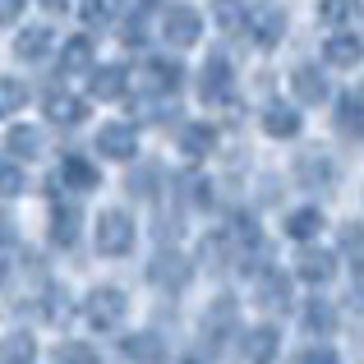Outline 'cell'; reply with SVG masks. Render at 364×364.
<instances>
[{"instance_id": "6da1fadb", "label": "cell", "mask_w": 364, "mask_h": 364, "mask_svg": "<svg viewBox=\"0 0 364 364\" xmlns=\"http://www.w3.org/2000/svg\"><path fill=\"white\" fill-rule=\"evenodd\" d=\"M124 291L120 286H97V291L88 295V304H83V314H88V323L97 332H111V328H120V318H124Z\"/></svg>"}, {"instance_id": "7a4b0ae2", "label": "cell", "mask_w": 364, "mask_h": 364, "mask_svg": "<svg viewBox=\"0 0 364 364\" xmlns=\"http://www.w3.org/2000/svg\"><path fill=\"white\" fill-rule=\"evenodd\" d=\"M97 249L102 254H111V258H120V254H129L134 249V222L124 213H107L97 222Z\"/></svg>"}, {"instance_id": "3957f363", "label": "cell", "mask_w": 364, "mask_h": 364, "mask_svg": "<svg viewBox=\"0 0 364 364\" xmlns=\"http://www.w3.org/2000/svg\"><path fill=\"white\" fill-rule=\"evenodd\" d=\"M295 272H300V282H309V286H328L332 277H337V254H328V249H304L300 263H295Z\"/></svg>"}, {"instance_id": "277c9868", "label": "cell", "mask_w": 364, "mask_h": 364, "mask_svg": "<svg viewBox=\"0 0 364 364\" xmlns=\"http://www.w3.org/2000/svg\"><path fill=\"white\" fill-rule=\"evenodd\" d=\"M231 328H235V304L231 300H217L213 309H208V318H203V341L213 350H222L226 337H231Z\"/></svg>"}, {"instance_id": "5b68a950", "label": "cell", "mask_w": 364, "mask_h": 364, "mask_svg": "<svg viewBox=\"0 0 364 364\" xmlns=\"http://www.w3.org/2000/svg\"><path fill=\"white\" fill-rule=\"evenodd\" d=\"M277 346H282V341H277V328H249L245 332V364H272L277 360Z\"/></svg>"}, {"instance_id": "8992f818", "label": "cell", "mask_w": 364, "mask_h": 364, "mask_svg": "<svg viewBox=\"0 0 364 364\" xmlns=\"http://www.w3.org/2000/svg\"><path fill=\"white\" fill-rule=\"evenodd\" d=\"M148 277L157 286H166V291H185V282H189V263L180 254H161L157 263L148 267Z\"/></svg>"}, {"instance_id": "52a82bcc", "label": "cell", "mask_w": 364, "mask_h": 364, "mask_svg": "<svg viewBox=\"0 0 364 364\" xmlns=\"http://www.w3.org/2000/svg\"><path fill=\"white\" fill-rule=\"evenodd\" d=\"M124 355L134 364H161L166 360V346H161L157 332H129V337H124Z\"/></svg>"}, {"instance_id": "ba28073f", "label": "cell", "mask_w": 364, "mask_h": 364, "mask_svg": "<svg viewBox=\"0 0 364 364\" xmlns=\"http://www.w3.org/2000/svg\"><path fill=\"white\" fill-rule=\"evenodd\" d=\"M258 300L267 304V309H291V277L286 272H263V282H258Z\"/></svg>"}, {"instance_id": "9c48e42d", "label": "cell", "mask_w": 364, "mask_h": 364, "mask_svg": "<svg viewBox=\"0 0 364 364\" xmlns=\"http://www.w3.org/2000/svg\"><path fill=\"white\" fill-rule=\"evenodd\" d=\"M33 360H37L33 332H5V341H0V364H33Z\"/></svg>"}, {"instance_id": "30bf717a", "label": "cell", "mask_w": 364, "mask_h": 364, "mask_svg": "<svg viewBox=\"0 0 364 364\" xmlns=\"http://www.w3.org/2000/svg\"><path fill=\"white\" fill-rule=\"evenodd\" d=\"M263 129L277 134V139H291V134L300 129V111L286 107V102H272V107L263 111Z\"/></svg>"}, {"instance_id": "8fae6325", "label": "cell", "mask_w": 364, "mask_h": 364, "mask_svg": "<svg viewBox=\"0 0 364 364\" xmlns=\"http://www.w3.org/2000/svg\"><path fill=\"white\" fill-rule=\"evenodd\" d=\"M291 88H295L300 102H323V97H328V79H323L318 70H309V65L291 74Z\"/></svg>"}, {"instance_id": "7c38bea8", "label": "cell", "mask_w": 364, "mask_h": 364, "mask_svg": "<svg viewBox=\"0 0 364 364\" xmlns=\"http://www.w3.org/2000/svg\"><path fill=\"white\" fill-rule=\"evenodd\" d=\"M318 231H323V213L318 208H300V213L286 217V235H291V240H314Z\"/></svg>"}, {"instance_id": "4fadbf2b", "label": "cell", "mask_w": 364, "mask_h": 364, "mask_svg": "<svg viewBox=\"0 0 364 364\" xmlns=\"http://www.w3.org/2000/svg\"><path fill=\"white\" fill-rule=\"evenodd\" d=\"M304 332H337V309L328 300H309L304 304Z\"/></svg>"}, {"instance_id": "5bb4252c", "label": "cell", "mask_w": 364, "mask_h": 364, "mask_svg": "<svg viewBox=\"0 0 364 364\" xmlns=\"http://www.w3.org/2000/svg\"><path fill=\"white\" fill-rule=\"evenodd\" d=\"M360 55H364L360 37H328V60L332 65H355Z\"/></svg>"}, {"instance_id": "9a60e30c", "label": "cell", "mask_w": 364, "mask_h": 364, "mask_svg": "<svg viewBox=\"0 0 364 364\" xmlns=\"http://www.w3.org/2000/svg\"><path fill=\"white\" fill-rule=\"evenodd\" d=\"M55 364H102V355L88 341H65V346L55 350Z\"/></svg>"}, {"instance_id": "2e32d148", "label": "cell", "mask_w": 364, "mask_h": 364, "mask_svg": "<svg viewBox=\"0 0 364 364\" xmlns=\"http://www.w3.org/2000/svg\"><path fill=\"white\" fill-rule=\"evenodd\" d=\"M337 120H341V129H346V134H360V129H364V107H360V97H341V102H337Z\"/></svg>"}, {"instance_id": "e0dca14e", "label": "cell", "mask_w": 364, "mask_h": 364, "mask_svg": "<svg viewBox=\"0 0 364 364\" xmlns=\"http://www.w3.org/2000/svg\"><path fill=\"white\" fill-rule=\"evenodd\" d=\"M102 148H107L111 157H129L134 134H129V129H107V134H102Z\"/></svg>"}, {"instance_id": "ac0fdd59", "label": "cell", "mask_w": 364, "mask_h": 364, "mask_svg": "<svg viewBox=\"0 0 364 364\" xmlns=\"http://www.w3.org/2000/svg\"><path fill=\"white\" fill-rule=\"evenodd\" d=\"M291 364H341L337 360V350L332 346H304V350H295Z\"/></svg>"}, {"instance_id": "d6986e66", "label": "cell", "mask_w": 364, "mask_h": 364, "mask_svg": "<svg viewBox=\"0 0 364 364\" xmlns=\"http://www.w3.org/2000/svg\"><path fill=\"white\" fill-rule=\"evenodd\" d=\"M51 235H55V245H74V235H79V217L60 213V217H55V226H51Z\"/></svg>"}, {"instance_id": "ffe728a7", "label": "cell", "mask_w": 364, "mask_h": 364, "mask_svg": "<svg viewBox=\"0 0 364 364\" xmlns=\"http://www.w3.org/2000/svg\"><path fill=\"white\" fill-rule=\"evenodd\" d=\"M350 9H355L350 0H328V5H323V18H328V23L337 18V23H341V18H350Z\"/></svg>"}, {"instance_id": "44dd1931", "label": "cell", "mask_w": 364, "mask_h": 364, "mask_svg": "<svg viewBox=\"0 0 364 364\" xmlns=\"http://www.w3.org/2000/svg\"><path fill=\"white\" fill-rule=\"evenodd\" d=\"M208 74H213V79H208V97H217V92H226V83H231V79H226V70H222V65H213Z\"/></svg>"}, {"instance_id": "7402d4cb", "label": "cell", "mask_w": 364, "mask_h": 364, "mask_svg": "<svg viewBox=\"0 0 364 364\" xmlns=\"http://www.w3.org/2000/svg\"><path fill=\"white\" fill-rule=\"evenodd\" d=\"M208 143H213L208 129H189V152H208Z\"/></svg>"}, {"instance_id": "603a6c76", "label": "cell", "mask_w": 364, "mask_h": 364, "mask_svg": "<svg viewBox=\"0 0 364 364\" xmlns=\"http://www.w3.org/2000/svg\"><path fill=\"white\" fill-rule=\"evenodd\" d=\"M70 176L79 180V189H88V185H92V171L83 166V161H74V166H70Z\"/></svg>"}, {"instance_id": "cb8c5ba5", "label": "cell", "mask_w": 364, "mask_h": 364, "mask_svg": "<svg viewBox=\"0 0 364 364\" xmlns=\"http://www.w3.org/2000/svg\"><path fill=\"white\" fill-rule=\"evenodd\" d=\"M355 300L364 304V258H360V263H355Z\"/></svg>"}, {"instance_id": "d4e9b609", "label": "cell", "mask_w": 364, "mask_h": 364, "mask_svg": "<svg viewBox=\"0 0 364 364\" xmlns=\"http://www.w3.org/2000/svg\"><path fill=\"white\" fill-rule=\"evenodd\" d=\"M14 240V231H9V217H0V245H9Z\"/></svg>"}, {"instance_id": "484cf974", "label": "cell", "mask_w": 364, "mask_h": 364, "mask_svg": "<svg viewBox=\"0 0 364 364\" xmlns=\"http://www.w3.org/2000/svg\"><path fill=\"white\" fill-rule=\"evenodd\" d=\"M0 291H5V267H0Z\"/></svg>"}, {"instance_id": "4316f807", "label": "cell", "mask_w": 364, "mask_h": 364, "mask_svg": "<svg viewBox=\"0 0 364 364\" xmlns=\"http://www.w3.org/2000/svg\"><path fill=\"white\" fill-rule=\"evenodd\" d=\"M185 364H198V360H185Z\"/></svg>"}]
</instances>
